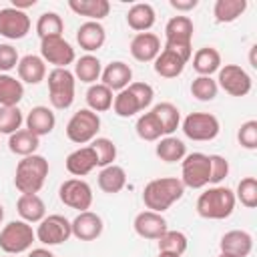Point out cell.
<instances>
[{"mask_svg": "<svg viewBox=\"0 0 257 257\" xmlns=\"http://www.w3.org/2000/svg\"><path fill=\"white\" fill-rule=\"evenodd\" d=\"M185 195V187L177 177L153 179L143 189V203L149 211L163 213Z\"/></svg>", "mask_w": 257, "mask_h": 257, "instance_id": "cell-1", "label": "cell"}, {"mask_svg": "<svg viewBox=\"0 0 257 257\" xmlns=\"http://www.w3.org/2000/svg\"><path fill=\"white\" fill-rule=\"evenodd\" d=\"M235 193L229 187L223 185H213L209 189H205L199 199H197V215L203 219H211V221H221L231 217V213L235 211Z\"/></svg>", "mask_w": 257, "mask_h": 257, "instance_id": "cell-2", "label": "cell"}, {"mask_svg": "<svg viewBox=\"0 0 257 257\" xmlns=\"http://www.w3.org/2000/svg\"><path fill=\"white\" fill-rule=\"evenodd\" d=\"M46 177H48V161L42 155H30L18 161L14 173V185L20 191V195H38V191L44 187Z\"/></svg>", "mask_w": 257, "mask_h": 257, "instance_id": "cell-3", "label": "cell"}, {"mask_svg": "<svg viewBox=\"0 0 257 257\" xmlns=\"http://www.w3.org/2000/svg\"><path fill=\"white\" fill-rule=\"evenodd\" d=\"M193 20L189 16H173L167 24H165V48L177 52L183 60L189 62V58L193 56Z\"/></svg>", "mask_w": 257, "mask_h": 257, "instance_id": "cell-4", "label": "cell"}, {"mask_svg": "<svg viewBox=\"0 0 257 257\" xmlns=\"http://www.w3.org/2000/svg\"><path fill=\"white\" fill-rule=\"evenodd\" d=\"M48 98L50 104L58 110H66L74 102V84L76 78L68 68H52L48 72Z\"/></svg>", "mask_w": 257, "mask_h": 257, "instance_id": "cell-5", "label": "cell"}, {"mask_svg": "<svg viewBox=\"0 0 257 257\" xmlns=\"http://www.w3.org/2000/svg\"><path fill=\"white\" fill-rule=\"evenodd\" d=\"M36 239V233L32 231V225L18 219V221H10L2 227L0 231V249L6 255H18L24 253L32 247Z\"/></svg>", "mask_w": 257, "mask_h": 257, "instance_id": "cell-6", "label": "cell"}, {"mask_svg": "<svg viewBox=\"0 0 257 257\" xmlns=\"http://www.w3.org/2000/svg\"><path fill=\"white\" fill-rule=\"evenodd\" d=\"M100 131V116L92 112L90 108H80L76 110L70 120L66 122V137L74 145H86L96 139Z\"/></svg>", "mask_w": 257, "mask_h": 257, "instance_id": "cell-7", "label": "cell"}, {"mask_svg": "<svg viewBox=\"0 0 257 257\" xmlns=\"http://www.w3.org/2000/svg\"><path fill=\"white\" fill-rule=\"evenodd\" d=\"M209 175H211L209 155L191 153V155H185V159L181 161V183H183V187L203 189V187L209 185Z\"/></svg>", "mask_w": 257, "mask_h": 257, "instance_id": "cell-8", "label": "cell"}, {"mask_svg": "<svg viewBox=\"0 0 257 257\" xmlns=\"http://www.w3.org/2000/svg\"><path fill=\"white\" fill-rule=\"evenodd\" d=\"M181 128L187 139L197 143H207L219 135L221 124H219V118L211 112H191L185 116Z\"/></svg>", "mask_w": 257, "mask_h": 257, "instance_id": "cell-9", "label": "cell"}, {"mask_svg": "<svg viewBox=\"0 0 257 257\" xmlns=\"http://www.w3.org/2000/svg\"><path fill=\"white\" fill-rule=\"evenodd\" d=\"M36 239L42 245H60L64 241H68L72 237V229H70V221L64 215H46L38 227H36Z\"/></svg>", "mask_w": 257, "mask_h": 257, "instance_id": "cell-10", "label": "cell"}, {"mask_svg": "<svg viewBox=\"0 0 257 257\" xmlns=\"http://www.w3.org/2000/svg\"><path fill=\"white\" fill-rule=\"evenodd\" d=\"M217 72H219L217 86L223 88L227 94H231V96H247L251 92L253 80L247 74V70L241 68L239 64H225Z\"/></svg>", "mask_w": 257, "mask_h": 257, "instance_id": "cell-11", "label": "cell"}, {"mask_svg": "<svg viewBox=\"0 0 257 257\" xmlns=\"http://www.w3.org/2000/svg\"><path fill=\"white\" fill-rule=\"evenodd\" d=\"M58 197L60 201L70 207V209H76L78 213L80 211H88L90 205H92V189L86 181L82 179H66L60 189H58Z\"/></svg>", "mask_w": 257, "mask_h": 257, "instance_id": "cell-12", "label": "cell"}, {"mask_svg": "<svg viewBox=\"0 0 257 257\" xmlns=\"http://www.w3.org/2000/svg\"><path fill=\"white\" fill-rule=\"evenodd\" d=\"M40 58L54 68H66L76 60V54L70 42H66L62 36H52L40 40Z\"/></svg>", "mask_w": 257, "mask_h": 257, "instance_id": "cell-13", "label": "cell"}, {"mask_svg": "<svg viewBox=\"0 0 257 257\" xmlns=\"http://www.w3.org/2000/svg\"><path fill=\"white\" fill-rule=\"evenodd\" d=\"M30 32V16L12 6L0 8V36L8 40H20Z\"/></svg>", "mask_w": 257, "mask_h": 257, "instance_id": "cell-14", "label": "cell"}, {"mask_svg": "<svg viewBox=\"0 0 257 257\" xmlns=\"http://www.w3.org/2000/svg\"><path fill=\"white\" fill-rule=\"evenodd\" d=\"M70 229H72V237H76L78 241H94L96 237H100L104 225L100 215H96L94 211H80L70 221Z\"/></svg>", "mask_w": 257, "mask_h": 257, "instance_id": "cell-15", "label": "cell"}, {"mask_svg": "<svg viewBox=\"0 0 257 257\" xmlns=\"http://www.w3.org/2000/svg\"><path fill=\"white\" fill-rule=\"evenodd\" d=\"M135 233L143 239H153L157 241L169 227H167V219L163 217V213H155V211H141L135 221H133Z\"/></svg>", "mask_w": 257, "mask_h": 257, "instance_id": "cell-16", "label": "cell"}, {"mask_svg": "<svg viewBox=\"0 0 257 257\" xmlns=\"http://www.w3.org/2000/svg\"><path fill=\"white\" fill-rule=\"evenodd\" d=\"M219 249L229 257H247L253 251V237L243 229H231L221 237Z\"/></svg>", "mask_w": 257, "mask_h": 257, "instance_id": "cell-17", "label": "cell"}, {"mask_svg": "<svg viewBox=\"0 0 257 257\" xmlns=\"http://www.w3.org/2000/svg\"><path fill=\"white\" fill-rule=\"evenodd\" d=\"M131 56L139 62H153L161 52V38L153 32H139L131 40Z\"/></svg>", "mask_w": 257, "mask_h": 257, "instance_id": "cell-18", "label": "cell"}, {"mask_svg": "<svg viewBox=\"0 0 257 257\" xmlns=\"http://www.w3.org/2000/svg\"><path fill=\"white\" fill-rule=\"evenodd\" d=\"M100 80H102V84L108 86L112 92H114V90L120 92V90H124V88L131 84V80H133V70H131V66H128L126 62H122V60H112V62H108V64L102 68Z\"/></svg>", "mask_w": 257, "mask_h": 257, "instance_id": "cell-19", "label": "cell"}, {"mask_svg": "<svg viewBox=\"0 0 257 257\" xmlns=\"http://www.w3.org/2000/svg\"><path fill=\"white\" fill-rule=\"evenodd\" d=\"M106 40V30L100 22H92V20H86L78 26L76 30V42L82 50H86L88 54L90 52H96L98 48H102Z\"/></svg>", "mask_w": 257, "mask_h": 257, "instance_id": "cell-20", "label": "cell"}, {"mask_svg": "<svg viewBox=\"0 0 257 257\" xmlns=\"http://www.w3.org/2000/svg\"><path fill=\"white\" fill-rule=\"evenodd\" d=\"M24 122H26V128L40 139V137L52 133V128L56 124V116H54L52 108L38 104V106H32L30 108V112L24 118Z\"/></svg>", "mask_w": 257, "mask_h": 257, "instance_id": "cell-21", "label": "cell"}, {"mask_svg": "<svg viewBox=\"0 0 257 257\" xmlns=\"http://www.w3.org/2000/svg\"><path fill=\"white\" fill-rule=\"evenodd\" d=\"M64 165H66V171L78 179V177L88 175V173L96 167V155H94L92 147L86 145V147H80V149L72 151V153L66 157Z\"/></svg>", "mask_w": 257, "mask_h": 257, "instance_id": "cell-22", "label": "cell"}, {"mask_svg": "<svg viewBox=\"0 0 257 257\" xmlns=\"http://www.w3.org/2000/svg\"><path fill=\"white\" fill-rule=\"evenodd\" d=\"M18 80L26 84H38L46 78V62L36 54H26L18 60Z\"/></svg>", "mask_w": 257, "mask_h": 257, "instance_id": "cell-23", "label": "cell"}, {"mask_svg": "<svg viewBox=\"0 0 257 257\" xmlns=\"http://www.w3.org/2000/svg\"><path fill=\"white\" fill-rule=\"evenodd\" d=\"M155 20H157V14H155V8L147 2H139V4H133L126 12V24L128 28H133L137 34L139 32H149L153 26H155Z\"/></svg>", "mask_w": 257, "mask_h": 257, "instance_id": "cell-24", "label": "cell"}, {"mask_svg": "<svg viewBox=\"0 0 257 257\" xmlns=\"http://www.w3.org/2000/svg\"><path fill=\"white\" fill-rule=\"evenodd\" d=\"M153 62H155L153 64L155 72L159 76H163V78H177L185 70V64H187V60H183L177 52H173L169 48H161L159 56Z\"/></svg>", "mask_w": 257, "mask_h": 257, "instance_id": "cell-25", "label": "cell"}, {"mask_svg": "<svg viewBox=\"0 0 257 257\" xmlns=\"http://www.w3.org/2000/svg\"><path fill=\"white\" fill-rule=\"evenodd\" d=\"M98 189L102 193H108V195H114V193H120L126 185V173L122 167L118 165H108V167H102L100 173H98Z\"/></svg>", "mask_w": 257, "mask_h": 257, "instance_id": "cell-26", "label": "cell"}, {"mask_svg": "<svg viewBox=\"0 0 257 257\" xmlns=\"http://www.w3.org/2000/svg\"><path fill=\"white\" fill-rule=\"evenodd\" d=\"M16 211L26 223H40L46 217V205L38 195H20L16 201Z\"/></svg>", "mask_w": 257, "mask_h": 257, "instance_id": "cell-27", "label": "cell"}, {"mask_svg": "<svg viewBox=\"0 0 257 257\" xmlns=\"http://www.w3.org/2000/svg\"><path fill=\"white\" fill-rule=\"evenodd\" d=\"M68 8L92 22H100L110 12L108 0H68Z\"/></svg>", "mask_w": 257, "mask_h": 257, "instance_id": "cell-28", "label": "cell"}, {"mask_svg": "<svg viewBox=\"0 0 257 257\" xmlns=\"http://www.w3.org/2000/svg\"><path fill=\"white\" fill-rule=\"evenodd\" d=\"M193 68L199 76H211L221 68V54L213 46H203L193 54Z\"/></svg>", "mask_w": 257, "mask_h": 257, "instance_id": "cell-29", "label": "cell"}, {"mask_svg": "<svg viewBox=\"0 0 257 257\" xmlns=\"http://www.w3.org/2000/svg\"><path fill=\"white\" fill-rule=\"evenodd\" d=\"M40 147V139L32 135L28 128H18L8 137V149L18 157H30L36 155V149Z\"/></svg>", "mask_w": 257, "mask_h": 257, "instance_id": "cell-30", "label": "cell"}, {"mask_svg": "<svg viewBox=\"0 0 257 257\" xmlns=\"http://www.w3.org/2000/svg\"><path fill=\"white\" fill-rule=\"evenodd\" d=\"M74 78H78L84 84H94L102 74V64L94 54H84L74 64Z\"/></svg>", "mask_w": 257, "mask_h": 257, "instance_id": "cell-31", "label": "cell"}, {"mask_svg": "<svg viewBox=\"0 0 257 257\" xmlns=\"http://www.w3.org/2000/svg\"><path fill=\"white\" fill-rule=\"evenodd\" d=\"M112 100H114V94L108 86H104L102 82H94L88 86L86 90V104L92 112H104L108 108H112Z\"/></svg>", "mask_w": 257, "mask_h": 257, "instance_id": "cell-32", "label": "cell"}, {"mask_svg": "<svg viewBox=\"0 0 257 257\" xmlns=\"http://www.w3.org/2000/svg\"><path fill=\"white\" fill-rule=\"evenodd\" d=\"M155 153L161 161L165 163H177V161H183L185 155H187V147L181 139L177 137H163L157 141V147H155Z\"/></svg>", "mask_w": 257, "mask_h": 257, "instance_id": "cell-33", "label": "cell"}, {"mask_svg": "<svg viewBox=\"0 0 257 257\" xmlns=\"http://www.w3.org/2000/svg\"><path fill=\"white\" fill-rule=\"evenodd\" d=\"M24 96V84L12 74L0 72V106H18Z\"/></svg>", "mask_w": 257, "mask_h": 257, "instance_id": "cell-34", "label": "cell"}, {"mask_svg": "<svg viewBox=\"0 0 257 257\" xmlns=\"http://www.w3.org/2000/svg\"><path fill=\"white\" fill-rule=\"evenodd\" d=\"M247 10V0H217L213 6L215 22L231 24Z\"/></svg>", "mask_w": 257, "mask_h": 257, "instance_id": "cell-35", "label": "cell"}, {"mask_svg": "<svg viewBox=\"0 0 257 257\" xmlns=\"http://www.w3.org/2000/svg\"><path fill=\"white\" fill-rule=\"evenodd\" d=\"M151 110L155 112L157 120L161 122L165 137H171L179 128V124H181V112H179V108L173 102H159Z\"/></svg>", "mask_w": 257, "mask_h": 257, "instance_id": "cell-36", "label": "cell"}, {"mask_svg": "<svg viewBox=\"0 0 257 257\" xmlns=\"http://www.w3.org/2000/svg\"><path fill=\"white\" fill-rule=\"evenodd\" d=\"M135 131H137L139 139L149 141V143H157V141L163 137V126H161V122L157 120V116H155L153 110L143 112V114L137 118Z\"/></svg>", "mask_w": 257, "mask_h": 257, "instance_id": "cell-37", "label": "cell"}, {"mask_svg": "<svg viewBox=\"0 0 257 257\" xmlns=\"http://www.w3.org/2000/svg\"><path fill=\"white\" fill-rule=\"evenodd\" d=\"M157 241H159V251L173 253V255H183L189 247L187 235L183 231H173V229H167Z\"/></svg>", "mask_w": 257, "mask_h": 257, "instance_id": "cell-38", "label": "cell"}, {"mask_svg": "<svg viewBox=\"0 0 257 257\" xmlns=\"http://www.w3.org/2000/svg\"><path fill=\"white\" fill-rule=\"evenodd\" d=\"M62 30H64V22L56 12H44L36 20V34L40 36V40L62 36Z\"/></svg>", "mask_w": 257, "mask_h": 257, "instance_id": "cell-39", "label": "cell"}, {"mask_svg": "<svg viewBox=\"0 0 257 257\" xmlns=\"http://www.w3.org/2000/svg\"><path fill=\"white\" fill-rule=\"evenodd\" d=\"M112 110H114V114L120 116V118H131V116H135L137 112H141V104H139V100L135 98V94H133L128 88H124V90H120V92L114 94Z\"/></svg>", "mask_w": 257, "mask_h": 257, "instance_id": "cell-40", "label": "cell"}, {"mask_svg": "<svg viewBox=\"0 0 257 257\" xmlns=\"http://www.w3.org/2000/svg\"><path fill=\"white\" fill-rule=\"evenodd\" d=\"M90 147H92V151H94V155H96V167H108V165H112L114 163V159H116V145L110 141V139H106V137H96L92 143H90Z\"/></svg>", "mask_w": 257, "mask_h": 257, "instance_id": "cell-41", "label": "cell"}, {"mask_svg": "<svg viewBox=\"0 0 257 257\" xmlns=\"http://www.w3.org/2000/svg\"><path fill=\"white\" fill-rule=\"evenodd\" d=\"M219 92V86H217V80H213L211 76H197L193 82H191V94L201 100V102H211L215 100Z\"/></svg>", "mask_w": 257, "mask_h": 257, "instance_id": "cell-42", "label": "cell"}, {"mask_svg": "<svg viewBox=\"0 0 257 257\" xmlns=\"http://www.w3.org/2000/svg\"><path fill=\"white\" fill-rule=\"evenodd\" d=\"M235 201H239L247 209L257 207V179L255 177H245L239 181L237 191H235Z\"/></svg>", "mask_w": 257, "mask_h": 257, "instance_id": "cell-43", "label": "cell"}, {"mask_svg": "<svg viewBox=\"0 0 257 257\" xmlns=\"http://www.w3.org/2000/svg\"><path fill=\"white\" fill-rule=\"evenodd\" d=\"M24 122L22 110L18 106H0V135L16 133Z\"/></svg>", "mask_w": 257, "mask_h": 257, "instance_id": "cell-44", "label": "cell"}, {"mask_svg": "<svg viewBox=\"0 0 257 257\" xmlns=\"http://www.w3.org/2000/svg\"><path fill=\"white\" fill-rule=\"evenodd\" d=\"M237 141L243 149L255 151L257 149V120H245L237 131Z\"/></svg>", "mask_w": 257, "mask_h": 257, "instance_id": "cell-45", "label": "cell"}, {"mask_svg": "<svg viewBox=\"0 0 257 257\" xmlns=\"http://www.w3.org/2000/svg\"><path fill=\"white\" fill-rule=\"evenodd\" d=\"M209 165H211L209 183L219 185L229 175V161L225 157H221V155H209Z\"/></svg>", "mask_w": 257, "mask_h": 257, "instance_id": "cell-46", "label": "cell"}, {"mask_svg": "<svg viewBox=\"0 0 257 257\" xmlns=\"http://www.w3.org/2000/svg\"><path fill=\"white\" fill-rule=\"evenodd\" d=\"M126 88H128V90L135 94V98L139 100L141 110H145L147 106H151L153 96H155V90H153L151 84H147V82H131Z\"/></svg>", "mask_w": 257, "mask_h": 257, "instance_id": "cell-47", "label": "cell"}, {"mask_svg": "<svg viewBox=\"0 0 257 257\" xmlns=\"http://www.w3.org/2000/svg\"><path fill=\"white\" fill-rule=\"evenodd\" d=\"M18 50L12 44H0V72L8 74L12 68L18 66Z\"/></svg>", "mask_w": 257, "mask_h": 257, "instance_id": "cell-48", "label": "cell"}, {"mask_svg": "<svg viewBox=\"0 0 257 257\" xmlns=\"http://www.w3.org/2000/svg\"><path fill=\"white\" fill-rule=\"evenodd\" d=\"M177 12H189V10H193V8H197V4H199V0H171L169 2Z\"/></svg>", "mask_w": 257, "mask_h": 257, "instance_id": "cell-49", "label": "cell"}, {"mask_svg": "<svg viewBox=\"0 0 257 257\" xmlns=\"http://www.w3.org/2000/svg\"><path fill=\"white\" fill-rule=\"evenodd\" d=\"M36 4V0H12V8H16V10H26V8H32Z\"/></svg>", "mask_w": 257, "mask_h": 257, "instance_id": "cell-50", "label": "cell"}, {"mask_svg": "<svg viewBox=\"0 0 257 257\" xmlns=\"http://www.w3.org/2000/svg\"><path fill=\"white\" fill-rule=\"evenodd\" d=\"M28 257H54L48 249H44V247H38V249H32L30 253H28Z\"/></svg>", "mask_w": 257, "mask_h": 257, "instance_id": "cell-51", "label": "cell"}, {"mask_svg": "<svg viewBox=\"0 0 257 257\" xmlns=\"http://www.w3.org/2000/svg\"><path fill=\"white\" fill-rule=\"evenodd\" d=\"M255 52H257V44H253V46H251V50H249V64H251L253 68H257V60H255Z\"/></svg>", "mask_w": 257, "mask_h": 257, "instance_id": "cell-52", "label": "cell"}, {"mask_svg": "<svg viewBox=\"0 0 257 257\" xmlns=\"http://www.w3.org/2000/svg\"><path fill=\"white\" fill-rule=\"evenodd\" d=\"M159 257H181V255H173V253H163V251H159Z\"/></svg>", "mask_w": 257, "mask_h": 257, "instance_id": "cell-53", "label": "cell"}, {"mask_svg": "<svg viewBox=\"0 0 257 257\" xmlns=\"http://www.w3.org/2000/svg\"><path fill=\"white\" fill-rule=\"evenodd\" d=\"M2 219H4V207H2V203H0V223H2Z\"/></svg>", "mask_w": 257, "mask_h": 257, "instance_id": "cell-54", "label": "cell"}, {"mask_svg": "<svg viewBox=\"0 0 257 257\" xmlns=\"http://www.w3.org/2000/svg\"><path fill=\"white\" fill-rule=\"evenodd\" d=\"M219 257H229V255H223V253H221V255H219Z\"/></svg>", "mask_w": 257, "mask_h": 257, "instance_id": "cell-55", "label": "cell"}, {"mask_svg": "<svg viewBox=\"0 0 257 257\" xmlns=\"http://www.w3.org/2000/svg\"><path fill=\"white\" fill-rule=\"evenodd\" d=\"M8 257H16V255H8Z\"/></svg>", "mask_w": 257, "mask_h": 257, "instance_id": "cell-56", "label": "cell"}]
</instances>
